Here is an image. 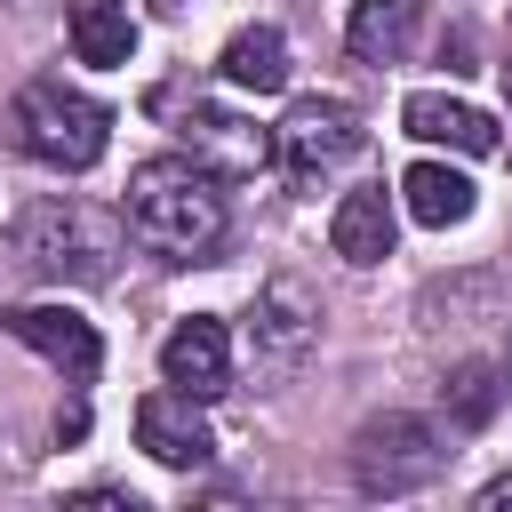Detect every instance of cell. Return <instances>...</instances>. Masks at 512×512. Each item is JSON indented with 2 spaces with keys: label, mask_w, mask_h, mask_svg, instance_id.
<instances>
[{
  "label": "cell",
  "mask_w": 512,
  "mask_h": 512,
  "mask_svg": "<svg viewBox=\"0 0 512 512\" xmlns=\"http://www.w3.org/2000/svg\"><path fill=\"white\" fill-rule=\"evenodd\" d=\"M136 448L152 456V464H168V472H200L208 456H216V432H208V416L192 408V392H144L136 400Z\"/></svg>",
  "instance_id": "52a82bcc"
},
{
  "label": "cell",
  "mask_w": 512,
  "mask_h": 512,
  "mask_svg": "<svg viewBox=\"0 0 512 512\" xmlns=\"http://www.w3.org/2000/svg\"><path fill=\"white\" fill-rule=\"evenodd\" d=\"M216 72H224V88H240V96H272V88L288 80V40H280V24L232 32L224 56H216Z\"/></svg>",
  "instance_id": "9a60e30c"
},
{
  "label": "cell",
  "mask_w": 512,
  "mask_h": 512,
  "mask_svg": "<svg viewBox=\"0 0 512 512\" xmlns=\"http://www.w3.org/2000/svg\"><path fill=\"white\" fill-rule=\"evenodd\" d=\"M400 128H408L416 144H448V152H464V160L504 152V128H496L480 104H456V96H408V104H400Z\"/></svg>",
  "instance_id": "30bf717a"
},
{
  "label": "cell",
  "mask_w": 512,
  "mask_h": 512,
  "mask_svg": "<svg viewBox=\"0 0 512 512\" xmlns=\"http://www.w3.org/2000/svg\"><path fill=\"white\" fill-rule=\"evenodd\" d=\"M8 128H16V152L56 168V176H88L112 144V112L64 80H24L16 104H8Z\"/></svg>",
  "instance_id": "7a4b0ae2"
},
{
  "label": "cell",
  "mask_w": 512,
  "mask_h": 512,
  "mask_svg": "<svg viewBox=\"0 0 512 512\" xmlns=\"http://www.w3.org/2000/svg\"><path fill=\"white\" fill-rule=\"evenodd\" d=\"M16 248L40 280H104L112 272V224H96L80 200H40L16 232Z\"/></svg>",
  "instance_id": "277c9868"
},
{
  "label": "cell",
  "mask_w": 512,
  "mask_h": 512,
  "mask_svg": "<svg viewBox=\"0 0 512 512\" xmlns=\"http://www.w3.org/2000/svg\"><path fill=\"white\" fill-rule=\"evenodd\" d=\"M328 248L344 256V264H384L392 256V192L384 184H352L344 200H336V216H328Z\"/></svg>",
  "instance_id": "7c38bea8"
},
{
  "label": "cell",
  "mask_w": 512,
  "mask_h": 512,
  "mask_svg": "<svg viewBox=\"0 0 512 512\" xmlns=\"http://www.w3.org/2000/svg\"><path fill=\"white\" fill-rule=\"evenodd\" d=\"M472 504H480V512H512V472H496V480H488Z\"/></svg>",
  "instance_id": "ac0fdd59"
},
{
  "label": "cell",
  "mask_w": 512,
  "mask_h": 512,
  "mask_svg": "<svg viewBox=\"0 0 512 512\" xmlns=\"http://www.w3.org/2000/svg\"><path fill=\"white\" fill-rule=\"evenodd\" d=\"M440 472V432L424 424V416H368L360 432H352V480L368 488V496H408V488H424Z\"/></svg>",
  "instance_id": "5b68a950"
},
{
  "label": "cell",
  "mask_w": 512,
  "mask_h": 512,
  "mask_svg": "<svg viewBox=\"0 0 512 512\" xmlns=\"http://www.w3.org/2000/svg\"><path fill=\"white\" fill-rule=\"evenodd\" d=\"M184 144H192V160L216 168V176H256V168L272 160V136L248 128L240 112H216V104H192V112H184Z\"/></svg>",
  "instance_id": "8fae6325"
},
{
  "label": "cell",
  "mask_w": 512,
  "mask_h": 512,
  "mask_svg": "<svg viewBox=\"0 0 512 512\" xmlns=\"http://www.w3.org/2000/svg\"><path fill=\"white\" fill-rule=\"evenodd\" d=\"M312 336H320V312L304 304V288H296V280H272V288L256 296V312H248L256 376H288V368L312 352Z\"/></svg>",
  "instance_id": "ba28073f"
},
{
  "label": "cell",
  "mask_w": 512,
  "mask_h": 512,
  "mask_svg": "<svg viewBox=\"0 0 512 512\" xmlns=\"http://www.w3.org/2000/svg\"><path fill=\"white\" fill-rule=\"evenodd\" d=\"M400 200H408V216H416L424 232H448V224L472 216V176H456L448 160H416V168L400 176Z\"/></svg>",
  "instance_id": "2e32d148"
},
{
  "label": "cell",
  "mask_w": 512,
  "mask_h": 512,
  "mask_svg": "<svg viewBox=\"0 0 512 512\" xmlns=\"http://www.w3.org/2000/svg\"><path fill=\"white\" fill-rule=\"evenodd\" d=\"M120 216L128 232L168 256V264H208L216 240H224V192H216V168H200L192 152H160L128 176L120 192Z\"/></svg>",
  "instance_id": "6da1fadb"
},
{
  "label": "cell",
  "mask_w": 512,
  "mask_h": 512,
  "mask_svg": "<svg viewBox=\"0 0 512 512\" xmlns=\"http://www.w3.org/2000/svg\"><path fill=\"white\" fill-rule=\"evenodd\" d=\"M160 8H168V0H160Z\"/></svg>",
  "instance_id": "ffe728a7"
},
{
  "label": "cell",
  "mask_w": 512,
  "mask_h": 512,
  "mask_svg": "<svg viewBox=\"0 0 512 512\" xmlns=\"http://www.w3.org/2000/svg\"><path fill=\"white\" fill-rule=\"evenodd\" d=\"M368 144V128H360V112L344 104V96H296L288 104V120L272 128V168L288 176V184H320V176H336L352 152Z\"/></svg>",
  "instance_id": "3957f363"
},
{
  "label": "cell",
  "mask_w": 512,
  "mask_h": 512,
  "mask_svg": "<svg viewBox=\"0 0 512 512\" xmlns=\"http://www.w3.org/2000/svg\"><path fill=\"white\" fill-rule=\"evenodd\" d=\"M64 40L80 64L112 72L136 56V16H128V0H64Z\"/></svg>",
  "instance_id": "5bb4252c"
},
{
  "label": "cell",
  "mask_w": 512,
  "mask_h": 512,
  "mask_svg": "<svg viewBox=\"0 0 512 512\" xmlns=\"http://www.w3.org/2000/svg\"><path fill=\"white\" fill-rule=\"evenodd\" d=\"M424 32V0H352L344 16V48L360 64H400Z\"/></svg>",
  "instance_id": "4fadbf2b"
},
{
  "label": "cell",
  "mask_w": 512,
  "mask_h": 512,
  "mask_svg": "<svg viewBox=\"0 0 512 512\" xmlns=\"http://www.w3.org/2000/svg\"><path fill=\"white\" fill-rule=\"evenodd\" d=\"M504 96H512V64H504Z\"/></svg>",
  "instance_id": "d6986e66"
},
{
  "label": "cell",
  "mask_w": 512,
  "mask_h": 512,
  "mask_svg": "<svg viewBox=\"0 0 512 512\" xmlns=\"http://www.w3.org/2000/svg\"><path fill=\"white\" fill-rule=\"evenodd\" d=\"M440 400H448V424L456 432H480L496 416V400H504V368L496 360H456L448 384H440Z\"/></svg>",
  "instance_id": "e0dca14e"
},
{
  "label": "cell",
  "mask_w": 512,
  "mask_h": 512,
  "mask_svg": "<svg viewBox=\"0 0 512 512\" xmlns=\"http://www.w3.org/2000/svg\"><path fill=\"white\" fill-rule=\"evenodd\" d=\"M160 384H176L192 400H216L232 384V336H224L216 312H192V320H176L160 336Z\"/></svg>",
  "instance_id": "9c48e42d"
},
{
  "label": "cell",
  "mask_w": 512,
  "mask_h": 512,
  "mask_svg": "<svg viewBox=\"0 0 512 512\" xmlns=\"http://www.w3.org/2000/svg\"><path fill=\"white\" fill-rule=\"evenodd\" d=\"M0 328H8L16 344H32L48 368H64V384H96V368H104V336H96V320H80L72 304H8Z\"/></svg>",
  "instance_id": "8992f818"
}]
</instances>
